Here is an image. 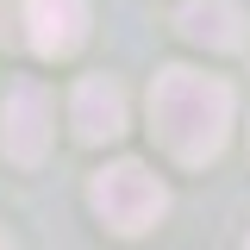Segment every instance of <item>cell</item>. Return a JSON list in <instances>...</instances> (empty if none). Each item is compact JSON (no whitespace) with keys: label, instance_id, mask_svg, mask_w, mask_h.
Returning <instances> with one entry per match:
<instances>
[{"label":"cell","instance_id":"obj_4","mask_svg":"<svg viewBox=\"0 0 250 250\" xmlns=\"http://www.w3.org/2000/svg\"><path fill=\"white\" fill-rule=\"evenodd\" d=\"M19 25H25V44L38 57H75L82 44H88V0H25V13H19Z\"/></svg>","mask_w":250,"mask_h":250},{"label":"cell","instance_id":"obj_5","mask_svg":"<svg viewBox=\"0 0 250 250\" xmlns=\"http://www.w3.org/2000/svg\"><path fill=\"white\" fill-rule=\"evenodd\" d=\"M69 125L82 144H113L125 131V88L113 75H82L69 94Z\"/></svg>","mask_w":250,"mask_h":250},{"label":"cell","instance_id":"obj_2","mask_svg":"<svg viewBox=\"0 0 250 250\" xmlns=\"http://www.w3.org/2000/svg\"><path fill=\"white\" fill-rule=\"evenodd\" d=\"M88 207L106 219L119 238H138V231H150L156 219L169 213V188L156 182L144 163H106L88 182Z\"/></svg>","mask_w":250,"mask_h":250},{"label":"cell","instance_id":"obj_6","mask_svg":"<svg viewBox=\"0 0 250 250\" xmlns=\"http://www.w3.org/2000/svg\"><path fill=\"white\" fill-rule=\"evenodd\" d=\"M175 31L188 44H207V50H238L244 44V13H238V0H188L175 13Z\"/></svg>","mask_w":250,"mask_h":250},{"label":"cell","instance_id":"obj_3","mask_svg":"<svg viewBox=\"0 0 250 250\" xmlns=\"http://www.w3.org/2000/svg\"><path fill=\"white\" fill-rule=\"evenodd\" d=\"M50 131H57V100H50V88L38 75H19L6 88V100H0V150H6V163H19V169L44 163Z\"/></svg>","mask_w":250,"mask_h":250},{"label":"cell","instance_id":"obj_1","mask_svg":"<svg viewBox=\"0 0 250 250\" xmlns=\"http://www.w3.org/2000/svg\"><path fill=\"white\" fill-rule=\"evenodd\" d=\"M150 131H156V144L175 163H188V169L213 163L225 150V138H231V88L219 75L182 69V62L156 69V82H150Z\"/></svg>","mask_w":250,"mask_h":250},{"label":"cell","instance_id":"obj_8","mask_svg":"<svg viewBox=\"0 0 250 250\" xmlns=\"http://www.w3.org/2000/svg\"><path fill=\"white\" fill-rule=\"evenodd\" d=\"M0 250H13V244H6V231H0Z\"/></svg>","mask_w":250,"mask_h":250},{"label":"cell","instance_id":"obj_9","mask_svg":"<svg viewBox=\"0 0 250 250\" xmlns=\"http://www.w3.org/2000/svg\"><path fill=\"white\" fill-rule=\"evenodd\" d=\"M244 250H250V238H244Z\"/></svg>","mask_w":250,"mask_h":250},{"label":"cell","instance_id":"obj_7","mask_svg":"<svg viewBox=\"0 0 250 250\" xmlns=\"http://www.w3.org/2000/svg\"><path fill=\"white\" fill-rule=\"evenodd\" d=\"M0 25H6V0H0Z\"/></svg>","mask_w":250,"mask_h":250}]
</instances>
